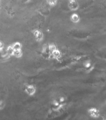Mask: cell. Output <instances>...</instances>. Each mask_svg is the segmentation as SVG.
Returning a JSON list of instances; mask_svg holds the SVG:
<instances>
[{
	"instance_id": "6da1fadb",
	"label": "cell",
	"mask_w": 106,
	"mask_h": 120,
	"mask_svg": "<svg viewBox=\"0 0 106 120\" xmlns=\"http://www.w3.org/2000/svg\"><path fill=\"white\" fill-rule=\"evenodd\" d=\"M88 114H89V116L92 118H97L100 116V111L98 109L95 108H91L89 109Z\"/></svg>"
},
{
	"instance_id": "7a4b0ae2",
	"label": "cell",
	"mask_w": 106,
	"mask_h": 120,
	"mask_svg": "<svg viewBox=\"0 0 106 120\" xmlns=\"http://www.w3.org/2000/svg\"><path fill=\"white\" fill-rule=\"evenodd\" d=\"M68 6L72 11H76L79 8V3L77 0H70Z\"/></svg>"
},
{
	"instance_id": "3957f363",
	"label": "cell",
	"mask_w": 106,
	"mask_h": 120,
	"mask_svg": "<svg viewBox=\"0 0 106 120\" xmlns=\"http://www.w3.org/2000/svg\"><path fill=\"white\" fill-rule=\"evenodd\" d=\"M26 92L28 95H33L36 93V88L32 85H29L26 88Z\"/></svg>"
},
{
	"instance_id": "277c9868",
	"label": "cell",
	"mask_w": 106,
	"mask_h": 120,
	"mask_svg": "<svg viewBox=\"0 0 106 120\" xmlns=\"http://www.w3.org/2000/svg\"><path fill=\"white\" fill-rule=\"evenodd\" d=\"M34 34L35 36L36 39H37V41H41V39H43V34L39 30H36Z\"/></svg>"
},
{
	"instance_id": "5b68a950",
	"label": "cell",
	"mask_w": 106,
	"mask_h": 120,
	"mask_svg": "<svg viewBox=\"0 0 106 120\" xmlns=\"http://www.w3.org/2000/svg\"><path fill=\"white\" fill-rule=\"evenodd\" d=\"M71 19L73 22L76 23V22H78L80 20V17L77 14L74 13V14H73L71 16Z\"/></svg>"
},
{
	"instance_id": "8992f818",
	"label": "cell",
	"mask_w": 106,
	"mask_h": 120,
	"mask_svg": "<svg viewBox=\"0 0 106 120\" xmlns=\"http://www.w3.org/2000/svg\"><path fill=\"white\" fill-rule=\"evenodd\" d=\"M13 48L14 50H20L21 46V44L19 43H16L13 45Z\"/></svg>"
},
{
	"instance_id": "52a82bcc",
	"label": "cell",
	"mask_w": 106,
	"mask_h": 120,
	"mask_svg": "<svg viewBox=\"0 0 106 120\" xmlns=\"http://www.w3.org/2000/svg\"><path fill=\"white\" fill-rule=\"evenodd\" d=\"M13 55L15 56L17 58H19L21 56V51L20 50H15L13 52Z\"/></svg>"
},
{
	"instance_id": "ba28073f",
	"label": "cell",
	"mask_w": 106,
	"mask_h": 120,
	"mask_svg": "<svg viewBox=\"0 0 106 120\" xmlns=\"http://www.w3.org/2000/svg\"><path fill=\"white\" fill-rule=\"evenodd\" d=\"M52 55H53L55 58H59V57L61 56V54H60L59 51L56 49V50L52 51Z\"/></svg>"
},
{
	"instance_id": "9c48e42d",
	"label": "cell",
	"mask_w": 106,
	"mask_h": 120,
	"mask_svg": "<svg viewBox=\"0 0 106 120\" xmlns=\"http://www.w3.org/2000/svg\"><path fill=\"white\" fill-rule=\"evenodd\" d=\"M14 49H13V46H9L7 49V53L10 55L11 54H13V52H14Z\"/></svg>"
},
{
	"instance_id": "30bf717a",
	"label": "cell",
	"mask_w": 106,
	"mask_h": 120,
	"mask_svg": "<svg viewBox=\"0 0 106 120\" xmlns=\"http://www.w3.org/2000/svg\"><path fill=\"white\" fill-rule=\"evenodd\" d=\"M48 4L51 6H55L57 3V0H47Z\"/></svg>"
},
{
	"instance_id": "8fae6325",
	"label": "cell",
	"mask_w": 106,
	"mask_h": 120,
	"mask_svg": "<svg viewBox=\"0 0 106 120\" xmlns=\"http://www.w3.org/2000/svg\"><path fill=\"white\" fill-rule=\"evenodd\" d=\"M49 49H50V50L52 52V51H54L56 50V46H54V45H51L50 47H49Z\"/></svg>"
},
{
	"instance_id": "7c38bea8",
	"label": "cell",
	"mask_w": 106,
	"mask_h": 120,
	"mask_svg": "<svg viewBox=\"0 0 106 120\" xmlns=\"http://www.w3.org/2000/svg\"><path fill=\"white\" fill-rule=\"evenodd\" d=\"M3 45L1 42H0V49H1L3 48Z\"/></svg>"
},
{
	"instance_id": "4fadbf2b",
	"label": "cell",
	"mask_w": 106,
	"mask_h": 120,
	"mask_svg": "<svg viewBox=\"0 0 106 120\" xmlns=\"http://www.w3.org/2000/svg\"><path fill=\"white\" fill-rule=\"evenodd\" d=\"M104 120H106V119H104Z\"/></svg>"
}]
</instances>
